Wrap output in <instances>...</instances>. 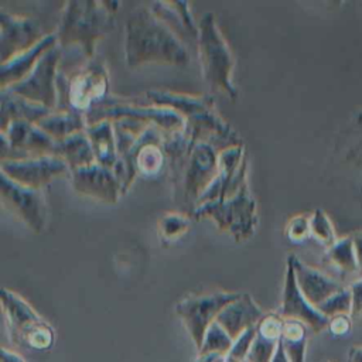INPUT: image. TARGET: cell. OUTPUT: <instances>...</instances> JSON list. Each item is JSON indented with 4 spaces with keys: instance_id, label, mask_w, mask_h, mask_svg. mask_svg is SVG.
Instances as JSON below:
<instances>
[{
    "instance_id": "1",
    "label": "cell",
    "mask_w": 362,
    "mask_h": 362,
    "mask_svg": "<svg viewBox=\"0 0 362 362\" xmlns=\"http://www.w3.org/2000/svg\"><path fill=\"white\" fill-rule=\"evenodd\" d=\"M124 59L132 68L148 64L182 66L189 61V52L148 6H139L126 20Z\"/></svg>"
},
{
    "instance_id": "2",
    "label": "cell",
    "mask_w": 362,
    "mask_h": 362,
    "mask_svg": "<svg viewBox=\"0 0 362 362\" xmlns=\"http://www.w3.org/2000/svg\"><path fill=\"white\" fill-rule=\"evenodd\" d=\"M146 98L158 106L171 107L185 122V133L197 143L205 141L219 151L243 144L242 137L218 113L211 95H189L165 89H150Z\"/></svg>"
},
{
    "instance_id": "3",
    "label": "cell",
    "mask_w": 362,
    "mask_h": 362,
    "mask_svg": "<svg viewBox=\"0 0 362 362\" xmlns=\"http://www.w3.org/2000/svg\"><path fill=\"white\" fill-rule=\"evenodd\" d=\"M117 1L72 0L64 4L58 28V45L95 58L96 44L113 27Z\"/></svg>"
},
{
    "instance_id": "4",
    "label": "cell",
    "mask_w": 362,
    "mask_h": 362,
    "mask_svg": "<svg viewBox=\"0 0 362 362\" xmlns=\"http://www.w3.org/2000/svg\"><path fill=\"white\" fill-rule=\"evenodd\" d=\"M198 30L197 52L204 81L211 90L222 92L232 100H236L238 88L233 83L235 58L216 24L214 13L206 11L201 16Z\"/></svg>"
},
{
    "instance_id": "5",
    "label": "cell",
    "mask_w": 362,
    "mask_h": 362,
    "mask_svg": "<svg viewBox=\"0 0 362 362\" xmlns=\"http://www.w3.org/2000/svg\"><path fill=\"white\" fill-rule=\"evenodd\" d=\"M58 106L86 115L98 102L109 95V72L105 62L92 58L76 68H61L57 76Z\"/></svg>"
},
{
    "instance_id": "6",
    "label": "cell",
    "mask_w": 362,
    "mask_h": 362,
    "mask_svg": "<svg viewBox=\"0 0 362 362\" xmlns=\"http://www.w3.org/2000/svg\"><path fill=\"white\" fill-rule=\"evenodd\" d=\"M124 117L154 124L164 134L182 132L185 129V122L178 112L171 107L154 105L148 99L146 102L140 98H124L109 93L105 99L95 103L86 112L88 126L100 120L113 122Z\"/></svg>"
},
{
    "instance_id": "7",
    "label": "cell",
    "mask_w": 362,
    "mask_h": 362,
    "mask_svg": "<svg viewBox=\"0 0 362 362\" xmlns=\"http://www.w3.org/2000/svg\"><path fill=\"white\" fill-rule=\"evenodd\" d=\"M189 215L197 219L209 218L236 242L250 238L259 221L256 199L250 194L247 182L228 198L212 199L197 205Z\"/></svg>"
},
{
    "instance_id": "8",
    "label": "cell",
    "mask_w": 362,
    "mask_h": 362,
    "mask_svg": "<svg viewBox=\"0 0 362 362\" xmlns=\"http://www.w3.org/2000/svg\"><path fill=\"white\" fill-rule=\"evenodd\" d=\"M239 296L240 293L235 291H214L192 294L175 304V314L184 322L197 349L201 348L208 328L216 321L219 313Z\"/></svg>"
},
{
    "instance_id": "9",
    "label": "cell",
    "mask_w": 362,
    "mask_h": 362,
    "mask_svg": "<svg viewBox=\"0 0 362 362\" xmlns=\"http://www.w3.org/2000/svg\"><path fill=\"white\" fill-rule=\"evenodd\" d=\"M219 150L209 143L197 141L187 160L182 177L175 187V194L184 205L195 208L198 199L214 181L218 173ZM189 211V214H191Z\"/></svg>"
},
{
    "instance_id": "10",
    "label": "cell",
    "mask_w": 362,
    "mask_h": 362,
    "mask_svg": "<svg viewBox=\"0 0 362 362\" xmlns=\"http://www.w3.org/2000/svg\"><path fill=\"white\" fill-rule=\"evenodd\" d=\"M61 58H62V48L57 44L40 58V61L35 64L33 71L25 78L1 89L14 92L20 96H24L49 109H57L58 106L57 76H58Z\"/></svg>"
},
{
    "instance_id": "11",
    "label": "cell",
    "mask_w": 362,
    "mask_h": 362,
    "mask_svg": "<svg viewBox=\"0 0 362 362\" xmlns=\"http://www.w3.org/2000/svg\"><path fill=\"white\" fill-rule=\"evenodd\" d=\"M0 168L13 181L35 189H42L52 180L71 173L66 161L55 154L0 160Z\"/></svg>"
},
{
    "instance_id": "12",
    "label": "cell",
    "mask_w": 362,
    "mask_h": 362,
    "mask_svg": "<svg viewBox=\"0 0 362 362\" xmlns=\"http://www.w3.org/2000/svg\"><path fill=\"white\" fill-rule=\"evenodd\" d=\"M3 204L33 232L40 233L47 225V201L42 189L21 185L6 174L0 177Z\"/></svg>"
},
{
    "instance_id": "13",
    "label": "cell",
    "mask_w": 362,
    "mask_h": 362,
    "mask_svg": "<svg viewBox=\"0 0 362 362\" xmlns=\"http://www.w3.org/2000/svg\"><path fill=\"white\" fill-rule=\"evenodd\" d=\"M1 134V160L24 158L40 154H52L55 140L47 134L37 123L27 120H13Z\"/></svg>"
},
{
    "instance_id": "14",
    "label": "cell",
    "mask_w": 362,
    "mask_h": 362,
    "mask_svg": "<svg viewBox=\"0 0 362 362\" xmlns=\"http://www.w3.org/2000/svg\"><path fill=\"white\" fill-rule=\"evenodd\" d=\"M47 34L41 23L30 16L0 10V57L1 64L35 45Z\"/></svg>"
},
{
    "instance_id": "15",
    "label": "cell",
    "mask_w": 362,
    "mask_h": 362,
    "mask_svg": "<svg viewBox=\"0 0 362 362\" xmlns=\"http://www.w3.org/2000/svg\"><path fill=\"white\" fill-rule=\"evenodd\" d=\"M69 175L74 189L81 195L106 204H116L123 195L122 182L115 170L96 161L72 168Z\"/></svg>"
},
{
    "instance_id": "16",
    "label": "cell",
    "mask_w": 362,
    "mask_h": 362,
    "mask_svg": "<svg viewBox=\"0 0 362 362\" xmlns=\"http://www.w3.org/2000/svg\"><path fill=\"white\" fill-rule=\"evenodd\" d=\"M279 314L284 320H298L304 322L313 332L318 334L328 327L329 318H327L317 307H314L301 293L297 280L293 263L287 256L286 262V274H284V287L283 298Z\"/></svg>"
},
{
    "instance_id": "17",
    "label": "cell",
    "mask_w": 362,
    "mask_h": 362,
    "mask_svg": "<svg viewBox=\"0 0 362 362\" xmlns=\"http://www.w3.org/2000/svg\"><path fill=\"white\" fill-rule=\"evenodd\" d=\"M1 308L10 338L20 346L31 332L45 322L25 298L6 287L1 288Z\"/></svg>"
},
{
    "instance_id": "18",
    "label": "cell",
    "mask_w": 362,
    "mask_h": 362,
    "mask_svg": "<svg viewBox=\"0 0 362 362\" xmlns=\"http://www.w3.org/2000/svg\"><path fill=\"white\" fill-rule=\"evenodd\" d=\"M288 257L293 263L296 280L301 293L314 307H318L344 287L338 280L305 264L296 255H288Z\"/></svg>"
},
{
    "instance_id": "19",
    "label": "cell",
    "mask_w": 362,
    "mask_h": 362,
    "mask_svg": "<svg viewBox=\"0 0 362 362\" xmlns=\"http://www.w3.org/2000/svg\"><path fill=\"white\" fill-rule=\"evenodd\" d=\"M264 313L247 293H240V296L229 303L218 315L216 322L232 337L235 341L245 331L256 327Z\"/></svg>"
},
{
    "instance_id": "20",
    "label": "cell",
    "mask_w": 362,
    "mask_h": 362,
    "mask_svg": "<svg viewBox=\"0 0 362 362\" xmlns=\"http://www.w3.org/2000/svg\"><path fill=\"white\" fill-rule=\"evenodd\" d=\"M148 7L185 45L197 47L199 30L188 1H153Z\"/></svg>"
},
{
    "instance_id": "21",
    "label": "cell",
    "mask_w": 362,
    "mask_h": 362,
    "mask_svg": "<svg viewBox=\"0 0 362 362\" xmlns=\"http://www.w3.org/2000/svg\"><path fill=\"white\" fill-rule=\"evenodd\" d=\"M57 44H58L57 34L49 33L31 48L3 62L0 65V88H6L25 78L33 71V68L40 61V58Z\"/></svg>"
},
{
    "instance_id": "22",
    "label": "cell",
    "mask_w": 362,
    "mask_h": 362,
    "mask_svg": "<svg viewBox=\"0 0 362 362\" xmlns=\"http://www.w3.org/2000/svg\"><path fill=\"white\" fill-rule=\"evenodd\" d=\"M284 318L279 313H267L256 325V337L246 362H272L281 339Z\"/></svg>"
},
{
    "instance_id": "23",
    "label": "cell",
    "mask_w": 362,
    "mask_h": 362,
    "mask_svg": "<svg viewBox=\"0 0 362 362\" xmlns=\"http://www.w3.org/2000/svg\"><path fill=\"white\" fill-rule=\"evenodd\" d=\"M55 109H49L44 105L33 102L24 96H20L7 89L0 92V130L4 129L13 120H27L38 123L41 119L52 113Z\"/></svg>"
},
{
    "instance_id": "24",
    "label": "cell",
    "mask_w": 362,
    "mask_h": 362,
    "mask_svg": "<svg viewBox=\"0 0 362 362\" xmlns=\"http://www.w3.org/2000/svg\"><path fill=\"white\" fill-rule=\"evenodd\" d=\"M96 163L115 168L119 163V153L112 120H100L86 127Z\"/></svg>"
},
{
    "instance_id": "25",
    "label": "cell",
    "mask_w": 362,
    "mask_h": 362,
    "mask_svg": "<svg viewBox=\"0 0 362 362\" xmlns=\"http://www.w3.org/2000/svg\"><path fill=\"white\" fill-rule=\"evenodd\" d=\"M55 141L62 140L74 133L86 130V115L72 109H55L37 123Z\"/></svg>"
},
{
    "instance_id": "26",
    "label": "cell",
    "mask_w": 362,
    "mask_h": 362,
    "mask_svg": "<svg viewBox=\"0 0 362 362\" xmlns=\"http://www.w3.org/2000/svg\"><path fill=\"white\" fill-rule=\"evenodd\" d=\"M52 154L65 160L71 170L96 161L86 130L74 133L62 140H57Z\"/></svg>"
},
{
    "instance_id": "27",
    "label": "cell",
    "mask_w": 362,
    "mask_h": 362,
    "mask_svg": "<svg viewBox=\"0 0 362 362\" xmlns=\"http://www.w3.org/2000/svg\"><path fill=\"white\" fill-rule=\"evenodd\" d=\"M308 327L298 320H284L281 345L290 362H305Z\"/></svg>"
},
{
    "instance_id": "28",
    "label": "cell",
    "mask_w": 362,
    "mask_h": 362,
    "mask_svg": "<svg viewBox=\"0 0 362 362\" xmlns=\"http://www.w3.org/2000/svg\"><path fill=\"white\" fill-rule=\"evenodd\" d=\"M324 259L342 274H352L359 272L352 235L338 238L332 246L327 247Z\"/></svg>"
},
{
    "instance_id": "29",
    "label": "cell",
    "mask_w": 362,
    "mask_h": 362,
    "mask_svg": "<svg viewBox=\"0 0 362 362\" xmlns=\"http://www.w3.org/2000/svg\"><path fill=\"white\" fill-rule=\"evenodd\" d=\"M191 219L187 214L167 212L157 222V233L164 243L178 240L188 229Z\"/></svg>"
},
{
    "instance_id": "30",
    "label": "cell",
    "mask_w": 362,
    "mask_h": 362,
    "mask_svg": "<svg viewBox=\"0 0 362 362\" xmlns=\"http://www.w3.org/2000/svg\"><path fill=\"white\" fill-rule=\"evenodd\" d=\"M310 236L325 247L332 246L338 240L329 216L320 208L310 215Z\"/></svg>"
},
{
    "instance_id": "31",
    "label": "cell",
    "mask_w": 362,
    "mask_h": 362,
    "mask_svg": "<svg viewBox=\"0 0 362 362\" xmlns=\"http://www.w3.org/2000/svg\"><path fill=\"white\" fill-rule=\"evenodd\" d=\"M233 344L232 337L215 321L206 331L202 345L198 349V355L204 354H222L226 355Z\"/></svg>"
},
{
    "instance_id": "32",
    "label": "cell",
    "mask_w": 362,
    "mask_h": 362,
    "mask_svg": "<svg viewBox=\"0 0 362 362\" xmlns=\"http://www.w3.org/2000/svg\"><path fill=\"white\" fill-rule=\"evenodd\" d=\"M317 308L327 318H332V317L341 315V314H349L351 315L352 297H351L349 287H342L339 291H337L329 298H327L324 303H321Z\"/></svg>"
},
{
    "instance_id": "33",
    "label": "cell",
    "mask_w": 362,
    "mask_h": 362,
    "mask_svg": "<svg viewBox=\"0 0 362 362\" xmlns=\"http://www.w3.org/2000/svg\"><path fill=\"white\" fill-rule=\"evenodd\" d=\"M351 144L346 151V158L362 168V110L354 116L351 126Z\"/></svg>"
},
{
    "instance_id": "34",
    "label": "cell",
    "mask_w": 362,
    "mask_h": 362,
    "mask_svg": "<svg viewBox=\"0 0 362 362\" xmlns=\"http://www.w3.org/2000/svg\"><path fill=\"white\" fill-rule=\"evenodd\" d=\"M256 337V327L245 331L240 337H238L229 352L226 354V362H245L247 359V354L252 348V344Z\"/></svg>"
},
{
    "instance_id": "35",
    "label": "cell",
    "mask_w": 362,
    "mask_h": 362,
    "mask_svg": "<svg viewBox=\"0 0 362 362\" xmlns=\"http://www.w3.org/2000/svg\"><path fill=\"white\" fill-rule=\"evenodd\" d=\"M284 233L288 238V240H291L294 243H300V242L305 240L307 238H311L310 236V215L298 214V215L291 216L286 225Z\"/></svg>"
},
{
    "instance_id": "36",
    "label": "cell",
    "mask_w": 362,
    "mask_h": 362,
    "mask_svg": "<svg viewBox=\"0 0 362 362\" xmlns=\"http://www.w3.org/2000/svg\"><path fill=\"white\" fill-rule=\"evenodd\" d=\"M352 317L349 314H341V315H335L332 318H329L328 321V327L327 329L329 331V334L335 338H342L349 335L351 329H352Z\"/></svg>"
},
{
    "instance_id": "37",
    "label": "cell",
    "mask_w": 362,
    "mask_h": 362,
    "mask_svg": "<svg viewBox=\"0 0 362 362\" xmlns=\"http://www.w3.org/2000/svg\"><path fill=\"white\" fill-rule=\"evenodd\" d=\"M351 297H352V308L351 317L352 320H358L362 317V277L355 280L351 286Z\"/></svg>"
},
{
    "instance_id": "38",
    "label": "cell",
    "mask_w": 362,
    "mask_h": 362,
    "mask_svg": "<svg viewBox=\"0 0 362 362\" xmlns=\"http://www.w3.org/2000/svg\"><path fill=\"white\" fill-rule=\"evenodd\" d=\"M354 239V246H355V253H356V260L359 266V272L362 273V230H358L352 235Z\"/></svg>"
},
{
    "instance_id": "39",
    "label": "cell",
    "mask_w": 362,
    "mask_h": 362,
    "mask_svg": "<svg viewBox=\"0 0 362 362\" xmlns=\"http://www.w3.org/2000/svg\"><path fill=\"white\" fill-rule=\"evenodd\" d=\"M1 362H25L23 356H20L17 352L3 346L1 348V356H0Z\"/></svg>"
},
{
    "instance_id": "40",
    "label": "cell",
    "mask_w": 362,
    "mask_h": 362,
    "mask_svg": "<svg viewBox=\"0 0 362 362\" xmlns=\"http://www.w3.org/2000/svg\"><path fill=\"white\" fill-rule=\"evenodd\" d=\"M195 362H226V355L222 354H204V355H198Z\"/></svg>"
},
{
    "instance_id": "41",
    "label": "cell",
    "mask_w": 362,
    "mask_h": 362,
    "mask_svg": "<svg viewBox=\"0 0 362 362\" xmlns=\"http://www.w3.org/2000/svg\"><path fill=\"white\" fill-rule=\"evenodd\" d=\"M346 362H362V345H354L348 349Z\"/></svg>"
},
{
    "instance_id": "42",
    "label": "cell",
    "mask_w": 362,
    "mask_h": 362,
    "mask_svg": "<svg viewBox=\"0 0 362 362\" xmlns=\"http://www.w3.org/2000/svg\"><path fill=\"white\" fill-rule=\"evenodd\" d=\"M272 362H290V361H288V358H287V355H286V351H284V348H283L281 342L279 344L277 351H276V354H274V356H273V361H272Z\"/></svg>"
},
{
    "instance_id": "43",
    "label": "cell",
    "mask_w": 362,
    "mask_h": 362,
    "mask_svg": "<svg viewBox=\"0 0 362 362\" xmlns=\"http://www.w3.org/2000/svg\"><path fill=\"white\" fill-rule=\"evenodd\" d=\"M324 362H328V361H324Z\"/></svg>"
}]
</instances>
